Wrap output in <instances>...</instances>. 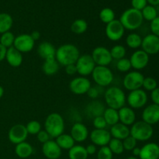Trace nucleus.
I'll return each instance as SVG.
<instances>
[{"mask_svg": "<svg viewBox=\"0 0 159 159\" xmlns=\"http://www.w3.org/2000/svg\"><path fill=\"white\" fill-rule=\"evenodd\" d=\"M91 56L96 66H108L113 61L110 50L102 46L94 48Z\"/></svg>", "mask_w": 159, "mask_h": 159, "instance_id": "obj_10", "label": "nucleus"}, {"mask_svg": "<svg viewBox=\"0 0 159 159\" xmlns=\"http://www.w3.org/2000/svg\"><path fill=\"white\" fill-rule=\"evenodd\" d=\"M93 79L100 87L109 86L113 81V74L107 66H96L92 73Z\"/></svg>", "mask_w": 159, "mask_h": 159, "instance_id": "obj_6", "label": "nucleus"}, {"mask_svg": "<svg viewBox=\"0 0 159 159\" xmlns=\"http://www.w3.org/2000/svg\"><path fill=\"white\" fill-rule=\"evenodd\" d=\"M41 150L43 155L48 159H58L62 153V150L56 141L51 139L42 144Z\"/></svg>", "mask_w": 159, "mask_h": 159, "instance_id": "obj_19", "label": "nucleus"}, {"mask_svg": "<svg viewBox=\"0 0 159 159\" xmlns=\"http://www.w3.org/2000/svg\"><path fill=\"white\" fill-rule=\"evenodd\" d=\"M127 159H139V158H137V157H134V156H130V157H128Z\"/></svg>", "mask_w": 159, "mask_h": 159, "instance_id": "obj_58", "label": "nucleus"}, {"mask_svg": "<svg viewBox=\"0 0 159 159\" xmlns=\"http://www.w3.org/2000/svg\"><path fill=\"white\" fill-rule=\"evenodd\" d=\"M147 93L141 89L130 92L127 97V102L132 109L142 108L147 104Z\"/></svg>", "mask_w": 159, "mask_h": 159, "instance_id": "obj_9", "label": "nucleus"}, {"mask_svg": "<svg viewBox=\"0 0 159 159\" xmlns=\"http://www.w3.org/2000/svg\"><path fill=\"white\" fill-rule=\"evenodd\" d=\"M15 153L19 158L23 159L27 158L33 155L34 148L30 144L24 141L16 145Z\"/></svg>", "mask_w": 159, "mask_h": 159, "instance_id": "obj_27", "label": "nucleus"}, {"mask_svg": "<svg viewBox=\"0 0 159 159\" xmlns=\"http://www.w3.org/2000/svg\"><path fill=\"white\" fill-rule=\"evenodd\" d=\"M119 20L125 30H135L142 25L144 19L141 11L130 8L121 14Z\"/></svg>", "mask_w": 159, "mask_h": 159, "instance_id": "obj_3", "label": "nucleus"}, {"mask_svg": "<svg viewBox=\"0 0 159 159\" xmlns=\"http://www.w3.org/2000/svg\"><path fill=\"white\" fill-rule=\"evenodd\" d=\"M37 138L39 142H40L41 144H44L45 142L51 140V137H50V135L48 134V133L45 130H40L37 134Z\"/></svg>", "mask_w": 159, "mask_h": 159, "instance_id": "obj_47", "label": "nucleus"}, {"mask_svg": "<svg viewBox=\"0 0 159 159\" xmlns=\"http://www.w3.org/2000/svg\"><path fill=\"white\" fill-rule=\"evenodd\" d=\"M26 128L29 134L37 135L41 130V124L39 121L31 120L27 123Z\"/></svg>", "mask_w": 159, "mask_h": 159, "instance_id": "obj_40", "label": "nucleus"}, {"mask_svg": "<svg viewBox=\"0 0 159 159\" xmlns=\"http://www.w3.org/2000/svg\"><path fill=\"white\" fill-rule=\"evenodd\" d=\"M44 130L52 138H56L64 134L65 120L61 114L52 113L47 116L44 121Z\"/></svg>", "mask_w": 159, "mask_h": 159, "instance_id": "obj_4", "label": "nucleus"}, {"mask_svg": "<svg viewBox=\"0 0 159 159\" xmlns=\"http://www.w3.org/2000/svg\"><path fill=\"white\" fill-rule=\"evenodd\" d=\"M148 3H149L152 6H158L159 5V0H147Z\"/></svg>", "mask_w": 159, "mask_h": 159, "instance_id": "obj_56", "label": "nucleus"}, {"mask_svg": "<svg viewBox=\"0 0 159 159\" xmlns=\"http://www.w3.org/2000/svg\"><path fill=\"white\" fill-rule=\"evenodd\" d=\"M92 144L96 146L103 147L108 145L112 137L110 131L106 129H94L89 134Z\"/></svg>", "mask_w": 159, "mask_h": 159, "instance_id": "obj_15", "label": "nucleus"}, {"mask_svg": "<svg viewBox=\"0 0 159 159\" xmlns=\"http://www.w3.org/2000/svg\"><path fill=\"white\" fill-rule=\"evenodd\" d=\"M96 153H97V159H113V154L112 153L108 146L100 147Z\"/></svg>", "mask_w": 159, "mask_h": 159, "instance_id": "obj_43", "label": "nucleus"}, {"mask_svg": "<svg viewBox=\"0 0 159 159\" xmlns=\"http://www.w3.org/2000/svg\"><path fill=\"white\" fill-rule=\"evenodd\" d=\"M143 19L148 21L152 22L158 16V12L155 6L152 5H147L141 11Z\"/></svg>", "mask_w": 159, "mask_h": 159, "instance_id": "obj_35", "label": "nucleus"}, {"mask_svg": "<svg viewBox=\"0 0 159 159\" xmlns=\"http://www.w3.org/2000/svg\"><path fill=\"white\" fill-rule=\"evenodd\" d=\"M142 38L136 33H131L126 37V43L131 49H138L141 46Z\"/></svg>", "mask_w": 159, "mask_h": 159, "instance_id": "obj_34", "label": "nucleus"}, {"mask_svg": "<svg viewBox=\"0 0 159 159\" xmlns=\"http://www.w3.org/2000/svg\"><path fill=\"white\" fill-rule=\"evenodd\" d=\"M86 94L88 95L89 97V98L95 99H96V98L99 97L100 93H99V88H97V87L91 86V87H90L89 89L88 93H87Z\"/></svg>", "mask_w": 159, "mask_h": 159, "instance_id": "obj_49", "label": "nucleus"}, {"mask_svg": "<svg viewBox=\"0 0 159 159\" xmlns=\"http://www.w3.org/2000/svg\"><path fill=\"white\" fill-rule=\"evenodd\" d=\"M55 139L56 143L61 150H69L75 145V143L71 135L67 134H62Z\"/></svg>", "mask_w": 159, "mask_h": 159, "instance_id": "obj_29", "label": "nucleus"}, {"mask_svg": "<svg viewBox=\"0 0 159 159\" xmlns=\"http://www.w3.org/2000/svg\"><path fill=\"white\" fill-rule=\"evenodd\" d=\"M105 33L106 36L109 40H112V41H118L124 37L125 29L121 24L120 20L115 19L112 22L107 23L106 26Z\"/></svg>", "mask_w": 159, "mask_h": 159, "instance_id": "obj_11", "label": "nucleus"}, {"mask_svg": "<svg viewBox=\"0 0 159 159\" xmlns=\"http://www.w3.org/2000/svg\"><path fill=\"white\" fill-rule=\"evenodd\" d=\"M142 120L150 125H155L159 122V106L150 104L142 112Z\"/></svg>", "mask_w": 159, "mask_h": 159, "instance_id": "obj_18", "label": "nucleus"}, {"mask_svg": "<svg viewBox=\"0 0 159 159\" xmlns=\"http://www.w3.org/2000/svg\"><path fill=\"white\" fill-rule=\"evenodd\" d=\"M65 71L66 74L68 75H74L77 74V68H76L75 64L68 65L65 66Z\"/></svg>", "mask_w": 159, "mask_h": 159, "instance_id": "obj_51", "label": "nucleus"}, {"mask_svg": "<svg viewBox=\"0 0 159 159\" xmlns=\"http://www.w3.org/2000/svg\"><path fill=\"white\" fill-rule=\"evenodd\" d=\"M151 99H152V102L154 104L159 106V88L157 87L155 89L152 91L151 93Z\"/></svg>", "mask_w": 159, "mask_h": 159, "instance_id": "obj_50", "label": "nucleus"}, {"mask_svg": "<svg viewBox=\"0 0 159 159\" xmlns=\"http://www.w3.org/2000/svg\"><path fill=\"white\" fill-rule=\"evenodd\" d=\"M104 99L109 108L116 110L124 107L127 102L125 93L123 89L117 86L109 87L104 93Z\"/></svg>", "mask_w": 159, "mask_h": 159, "instance_id": "obj_2", "label": "nucleus"}, {"mask_svg": "<svg viewBox=\"0 0 159 159\" xmlns=\"http://www.w3.org/2000/svg\"><path fill=\"white\" fill-rule=\"evenodd\" d=\"M79 56L80 52L79 48L71 43H65L56 49L55 59L62 66L75 64Z\"/></svg>", "mask_w": 159, "mask_h": 159, "instance_id": "obj_1", "label": "nucleus"}, {"mask_svg": "<svg viewBox=\"0 0 159 159\" xmlns=\"http://www.w3.org/2000/svg\"><path fill=\"white\" fill-rule=\"evenodd\" d=\"M102 116L107 122V125L110 126V127L120 122L118 110H114V109L109 108V107L105 109L103 113H102Z\"/></svg>", "mask_w": 159, "mask_h": 159, "instance_id": "obj_31", "label": "nucleus"}, {"mask_svg": "<svg viewBox=\"0 0 159 159\" xmlns=\"http://www.w3.org/2000/svg\"><path fill=\"white\" fill-rule=\"evenodd\" d=\"M131 152H132V154H133V156L137 157V158H138V157H139L140 153H141V148H140L136 147L134 148Z\"/></svg>", "mask_w": 159, "mask_h": 159, "instance_id": "obj_55", "label": "nucleus"}, {"mask_svg": "<svg viewBox=\"0 0 159 159\" xmlns=\"http://www.w3.org/2000/svg\"><path fill=\"white\" fill-rule=\"evenodd\" d=\"M110 133L113 138L123 141L130 136V128L128 126H126L119 122L110 127Z\"/></svg>", "mask_w": 159, "mask_h": 159, "instance_id": "obj_25", "label": "nucleus"}, {"mask_svg": "<svg viewBox=\"0 0 159 159\" xmlns=\"http://www.w3.org/2000/svg\"><path fill=\"white\" fill-rule=\"evenodd\" d=\"M3 95H4V89L2 85H0V99L2 97Z\"/></svg>", "mask_w": 159, "mask_h": 159, "instance_id": "obj_57", "label": "nucleus"}, {"mask_svg": "<svg viewBox=\"0 0 159 159\" xmlns=\"http://www.w3.org/2000/svg\"><path fill=\"white\" fill-rule=\"evenodd\" d=\"M88 156L85 147L80 144H75L71 149L68 150L69 159H88Z\"/></svg>", "mask_w": 159, "mask_h": 159, "instance_id": "obj_28", "label": "nucleus"}, {"mask_svg": "<svg viewBox=\"0 0 159 159\" xmlns=\"http://www.w3.org/2000/svg\"><path fill=\"white\" fill-rule=\"evenodd\" d=\"M142 87L147 91L152 92L158 87V82H157L156 79L152 77L144 78Z\"/></svg>", "mask_w": 159, "mask_h": 159, "instance_id": "obj_42", "label": "nucleus"}, {"mask_svg": "<svg viewBox=\"0 0 159 159\" xmlns=\"http://www.w3.org/2000/svg\"><path fill=\"white\" fill-rule=\"evenodd\" d=\"M93 124L95 129H106L108 126L102 116H99L93 118Z\"/></svg>", "mask_w": 159, "mask_h": 159, "instance_id": "obj_45", "label": "nucleus"}, {"mask_svg": "<svg viewBox=\"0 0 159 159\" xmlns=\"http://www.w3.org/2000/svg\"><path fill=\"white\" fill-rule=\"evenodd\" d=\"M104 110H105V108L103 107V104L100 101L94 100L87 105L85 108V113L89 117L95 118L96 116H102Z\"/></svg>", "mask_w": 159, "mask_h": 159, "instance_id": "obj_26", "label": "nucleus"}, {"mask_svg": "<svg viewBox=\"0 0 159 159\" xmlns=\"http://www.w3.org/2000/svg\"><path fill=\"white\" fill-rule=\"evenodd\" d=\"M91 86V82L84 76L74 78L69 83L70 91L78 96L86 94Z\"/></svg>", "mask_w": 159, "mask_h": 159, "instance_id": "obj_12", "label": "nucleus"}, {"mask_svg": "<svg viewBox=\"0 0 159 159\" xmlns=\"http://www.w3.org/2000/svg\"><path fill=\"white\" fill-rule=\"evenodd\" d=\"M28 132L26 126L21 124H17L12 126L8 132L9 141L13 144H18L20 143L26 141L28 137Z\"/></svg>", "mask_w": 159, "mask_h": 159, "instance_id": "obj_13", "label": "nucleus"}, {"mask_svg": "<svg viewBox=\"0 0 159 159\" xmlns=\"http://www.w3.org/2000/svg\"><path fill=\"white\" fill-rule=\"evenodd\" d=\"M7 63L12 68H18L22 65L23 61V54L16 49L14 47L8 48L6 51V58Z\"/></svg>", "mask_w": 159, "mask_h": 159, "instance_id": "obj_24", "label": "nucleus"}, {"mask_svg": "<svg viewBox=\"0 0 159 159\" xmlns=\"http://www.w3.org/2000/svg\"><path fill=\"white\" fill-rule=\"evenodd\" d=\"M15 38L16 36L11 31H8V32L1 34V37H0V43L3 47H5V48L8 49V48H11V47H13Z\"/></svg>", "mask_w": 159, "mask_h": 159, "instance_id": "obj_37", "label": "nucleus"}, {"mask_svg": "<svg viewBox=\"0 0 159 159\" xmlns=\"http://www.w3.org/2000/svg\"><path fill=\"white\" fill-rule=\"evenodd\" d=\"M142 51L148 55H154L159 52V37L154 34H148L142 39L141 43Z\"/></svg>", "mask_w": 159, "mask_h": 159, "instance_id": "obj_17", "label": "nucleus"}, {"mask_svg": "<svg viewBox=\"0 0 159 159\" xmlns=\"http://www.w3.org/2000/svg\"><path fill=\"white\" fill-rule=\"evenodd\" d=\"M75 66L78 74L80 76L86 77L92 75L96 65L91 54H86L79 56V59L75 62Z\"/></svg>", "mask_w": 159, "mask_h": 159, "instance_id": "obj_7", "label": "nucleus"}, {"mask_svg": "<svg viewBox=\"0 0 159 159\" xmlns=\"http://www.w3.org/2000/svg\"><path fill=\"white\" fill-rule=\"evenodd\" d=\"M88 159H90V158H88Z\"/></svg>", "mask_w": 159, "mask_h": 159, "instance_id": "obj_59", "label": "nucleus"}, {"mask_svg": "<svg viewBox=\"0 0 159 159\" xmlns=\"http://www.w3.org/2000/svg\"><path fill=\"white\" fill-rule=\"evenodd\" d=\"M85 149H86L88 155H93L97 152V148H96V146L93 144H89V145H87Z\"/></svg>", "mask_w": 159, "mask_h": 159, "instance_id": "obj_52", "label": "nucleus"}, {"mask_svg": "<svg viewBox=\"0 0 159 159\" xmlns=\"http://www.w3.org/2000/svg\"><path fill=\"white\" fill-rule=\"evenodd\" d=\"M6 51H7V48L3 47L2 45L0 43V62L2 61L6 58Z\"/></svg>", "mask_w": 159, "mask_h": 159, "instance_id": "obj_53", "label": "nucleus"}, {"mask_svg": "<svg viewBox=\"0 0 159 159\" xmlns=\"http://www.w3.org/2000/svg\"><path fill=\"white\" fill-rule=\"evenodd\" d=\"M110 54L112 56V58L115 59V60H120L124 57H125L126 54H127V51L126 48H124L123 45L116 44L113 46L111 49L110 50Z\"/></svg>", "mask_w": 159, "mask_h": 159, "instance_id": "obj_39", "label": "nucleus"}, {"mask_svg": "<svg viewBox=\"0 0 159 159\" xmlns=\"http://www.w3.org/2000/svg\"><path fill=\"white\" fill-rule=\"evenodd\" d=\"M107 146L113 155H121L124 152V145H123V142L121 140L111 138Z\"/></svg>", "mask_w": 159, "mask_h": 159, "instance_id": "obj_36", "label": "nucleus"}, {"mask_svg": "<svg viewBox=\"0 0 159 159\" xmlns=\"http://www.w3.org/2000/svg\"><path fill=\"white\" fill-rule=\"evenodd\" d=\"M99 19L103 23H110L115 20V12L110 8H103L99 12Z\"/></svg>", "mask_w": 159, "mask_h": 159, "instance_id": "obj_38", "label": "nucleus"}, {"mask_svg": "<svg viewBox=\"0 0 159 159\" xmlns=\"http://www.w3.org/2000/svg\"><path fill=\"white\" fill-rule=\"evenodd\" d=\"M154 134L152 125L144 122H135L130 128V135L137 141H147L152 138Z\"/></svg>", "mask_w": 159, "mask_h": 159, "instance_id": "obj_5", "label": "nucleus"}, {"mask_svg": "<svg viewBox=\"0 0 159 159\" xmlns=\"http://www.w3.org/2000/svg\"><path fill=\"white\" fill-rule=\"evenodd\" d=\"M30 36L31 37L34 39V41H36V40H38L40 38V33L37 30L33 31V32L30 34Z\"/></svg>", "mask_w": 159, "mask_h": 159, "instance_id": "obj_54", "label": "nucleus"}, {"mask_svg": "<svg viewBox=\"0 0 159 159\" xmlns=\"http://www.w3.org/2000/svg\"><path fill=\"white\" fill-rule=\"evenodd\" d=\"M131 68L135 71H139L145 68L149 63V55L142 50H137L130 57Z\"/></svg>", "mask_w": 159, "mask_h": 159, "instance_id": "obj_16", "label": "nucleus"}, {"mask_svg": "<svg viewBox=\"0 0 159 159\" xmlns=\"http://www.w3.org/2000/svg\"><path fill=\"white\" fill-rule=\"evenodd\" d=\"M88 23L83 19H77L71 25V32L75 34H82L86 32Z\"/></svg>", "mask_w": 159, "mask_h": 159, "instance_id": "obj_33", "label": "nucleus"}, {"mask_svg": "<svg viewBox=\"0 0 159 159\" xmlns=\"http://www.w3.org/2000/svg\"><path fill=\"white\" fill-rule=\"evenodd\" d=\"M147 5V0H131L132 8L137 10L141 11Z\"/></svg>", "mask_w": 159, "mask_h": 159, "instance_id": "obj_46", "label": "nucleus"}, {"mask_svg": "<svg viewBox=\"0 0 159 159\" xmlns=\"http://www.w3.org/2000/svg\"><path fill=\"white\" fill-rule=\"evenodd\" d=\"M120 123L126 126H132L136 120V113L130 107H123L118 110Z\"/></svg>", "mask_w": 159, "mask_h": 159, "instance_id": "obj_21", "label": "nucleus"}, {"mask_svg": "<svg viewBox=\"0 0 159 159\" xmlns=\"http://www.w3.org/2000/svg\"><path fill=\"white\" fill-rule=\"evenodd\" d=\"M116 68L120 72H127L130 70L131 68V65H130V59L124 57L122 59H120L116 61Z\"/></svg>", "mask_w": 159, "mask_h": 159, "instance_id": "obj_41", "label": "nucleus"}, {"mask_svg": "<svg viewBox=\"0 0 159 159\" xmlns=\"http://www.w3.org/2000/svg\"><path fill=\"white\" fill-rule=\"evenodd\" d=\"M150 28L152 34L159 37V16H157L155 20L151 22Z\"/></svg>", "mask_w": 159, "mask_h": 159, "instance_id": "obj_48", "label": "nucleus"}, {"mask_svg": "<svg viewBox=\"0 0 159 159\" xmlns=\"http://www.w3.org/2000/svg\"><path fill=\"white\" fill-rule=\"evenodd\" d=\"M70 135L75 142H84L89 136V130L85 124L80 122H76L73 124L71 129Z\"/></svg>", "mask_w": 159, "mask_h": 159, "instance_id": "obj_20", "label": "nucleus"}, {"mask_svg": "<svg viewBox=\"0 0 159 159\" xmlns=\"http://www.w3.org/2000/svg\"><path fill=\"white\" fill-rule=\"evenodd\" d=\"M124 151H132L137 147V141L130 135L122 141Z\"/></svg>", "mask_w": 159, "mask_h": 159, "instance_id": "obj_44", "label": "nucleus"}, {"mask_svg": "<svg viewBox=\"0 0 159 159\" xmlns=\"http://www.w3.org/2000/svg\"><path fill=\"white\" fill-rule=\"evenodd\" d=\"M13 24V20L11 15L6 12L0 13V34L10 31Z\"/></svg>", "mask_w": 159, "mask_h": 159, "instance_id": "obj_32", "label": "nucleus"}, {"mask_svg": "<svg viewBox=\"0 0 159 159\" xmlns=\"http://www.w3.org/2000/svg\"><path fill=\"white\" fill-rule=\"evenodd\" d=\"M139 158L140 159H158L159 145L154 142L144 144L141 148Z\"/></svg>", "mask_w": 159, "mask_h": 159, "instance_id": "obj_22", "label": "nucleus"}, {"mask_svg": "<svg viewBox=\"0 0 159 159\" xmlns=\"http://www.w3.org/2000/svg\"><path fill=\"white\" fill-rule=\"evenodd\" d=\"M144 79V75L140 71H130L124 76V80H123V85L126 89L131 92L134 90L141 89Z\"/></svg>", "mask_w": 159, "mask_h": 159, "instance_id": "obj_8", "label": "nucleus"}, {"mask_svg": "<svg viewBox=\"0 0 159 159\" xmlns=\"http://www.w3.org/2000/svg\"><path fill=\"white\" fill-rule=\"evenodd\" d=\"M59 64L56 59L44 61L42 65V71L46 75L52 76L57 74L59 70Z\"/></svg>", "mask_w": 159, "mask_h": 159, "instance_id": "obj_30", "label": "nucleus"}, {"mask_svg": "<svg viewBox=\"0 0 159 159\" xmlns=\"http://www.w3.org/2000/svg\"><path fill=\"white\" fill-rule=\"evenodd\" d=\"M38 55L44 61L55 59L56 48L54 45L48 41H43L37 47Z\"/></svg>", "mask_w": 159, "mask_h": 159, "instance_id": "obj_23", "label": "nucleus"}, {"mask_svg": "<svg viewBox=\"0 0 159 159\" xmlns=\"http://www.w3.org/2000/svg\"><path fill=\"white\" fill-rule=\"evenodd\" d=\"M34 45H35V41L31 37L30 34H22L16 37L13 47L23 54L32 51L34 48Z\"/></svg>", "mask_w": 159, "mask_h": 159, "instance_id": "obj_14", "label": "nucleus"}]
</instances>
